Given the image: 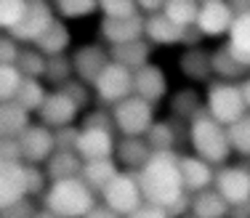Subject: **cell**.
Segmentation results:
<instances>
[{
	"label": "cell",
	"instance_id": "5b68a950",
	"mask_svg": "<svg viewBox=\"0 0 250 218\" xmlns=\"http://www.w3.org/2000/svg\"><path fill=\"white\" fill-rule=\"evenodd\" d=\"M149 101L139 96H130L120 101L117 107H112V120H115V131L120 136L128 139H146V133L152 131V125L157 122V115Z\"/></svg>",
	"mask_w": 250,
	"mask_h": 218
},
{
	"label": "cell",
	"instance_id": "83f0119b",
	"mask_svg": "<svg viewBox=\"0 0 250 218\" xmlns=\"http://www.w3.org/2000/svg\"><path fill=\"white\" fill-rule=\"evenodd\" d=\"M226 48L242 67L250 69V14H240L234 19L229 35H226Z\"/></svg>",
	"mask_w": 250,
	"mask_h": 218
},
{
	"label": "cell",
	"instance_id": "f1b7e54d",
	"mask_svg": "<svg viewBox=\"0 0 250 218\" xmlns=\"http://www.w3.org/2000/svg\"><path fill=\"white\" fill-rule=\"evenodd\" d=\"M83 157L77 152H56L48 162H45V173H48L51 184L56 181H72L83 176Z\"/></svg>",
	"mask_w": 250,
	"mask_h": 218
},
{
	"label": "cell",
	"instance_id": "9c48e42d",
	"mask_svg": "<svg viewBox=\"0 0 250 218\" xmlns=\"http://www.w3.org/2000/svg\"><path fill=\"white\" fill-rule=\"evenodd\" d=\"M83 117L80 107L62 91H51L48 99H45L43 109L35 115V122L45 125L48 131H62V128H69V125H77Z\"/></svg>",
	"mask_w": 250,
	"mask_h": 218
},
{
	"label": "cell",
	"instance_id": "1f68e13d",
	"mask_svg": "<svg viewBox=\"0 0 250 218\" xmlns=\"http://www.w3.org/2000/svg\"><path fill=\"white\" fill-rule=\"evenodd\" d=\"M165 16L181 29L197 27V16H200V3L197 0H165Z\"/></svg>",
	"mask_w": 250,
	"mask_h": 218
},
{
	"label": "cell",
	"instance_id": "f5cc1de1",
	"mask_svg": "<svg viewBox=\"0 0 250 218\" xmlns=\"http://www.w3.org/2000/svg\"><path fill=\"white\" fill-rule=\"evenodd\" d=\"M85 218H123V216H117L115 210H109L104 202H99L96 208H93V210H91V213H88Z\"/></svg>",
	"mask_w": 250,
	"mask_h": 218
},
{
	"label": "cell",
	"instance_id": "cb8c5ba5",
	"mask_svg": "<svg viewBox=\"0 0 250 218\" xmlns=\"http://www.w3.org/2000/svg\"><path fill=\"white\" fill-rule=\"evenodd\" d=\"M184 32H187V29L173 24L165 14L149 16V19H146V27H144V38L149 40L154 48H173V45H181Z\"/></svg>",
	"mask_w": 250,
	"mask_h": 218
},
{
	"label": "cell",
	"instance_id": "277c9868",
	"mask_svg": "<svg viewBox=\"0 0 250 218\" xmlns=\"http://www.w3.org/2000/svg\"><path fill=\"white\" fill-rule=\"evenodd\" d=\"M205 112L213 117L216 122H221L224 128L240 122L248 115V104H245V93L242 85L237 82H224V80H213L205 88Z\"/></svg>",
	"mask_w": 250,
	"mask_h": 218
},
{
	"label": "cell",
	"instance_id": "8d00e7d4",
	"mask_svg": "<svg viewBox=\"0 0 250 218\" xmlns=\"http://www.w3.org/2000/svg\"><path fill=\"white\" fill-rule=\"evenodd\" d=\"M229 131V144H231V152L242 160H250V112L242 117L240 122L226 128Z\"/></svg>",
	"mask_w": 250,
	"mask_h": 218
},
{
	"label": "cell",
	"instance_id": "603a6c76",
	"mask_svg": "<svg viewBox=\"0 0 250 218\" xmlns=\"http://www.w3.org/2000/svg\"><path fill=\"white\" fill-rule=\"evenodd\" d=\"M152 54H154V45L146 38L109 48L112 61L120 64V67H125V69H130V72H139V69H144L146 64H152Z\"/></svg>",
	"mask_w": 250,
	"mask_h": 218
},
{
	"label": "cell",
	"instance_id": "5bb4252c",
	"mask_svg": "<svg viewBox=\"0 0 250 218\" xmlns=\"http://www.w3.org/2000/svg\"><path fill=\"white\" fill-rule=\"evenodd\" d=\"M178 72L192 85H210L213 80V51L200 45V48H184L178 56Z\"/></svg>",
	"mask_w": 250,
	"mask_h": 218
},
{
	"label": "cell",
	"instance_id": "7dc6e473",
	"mask_svg": "<svg viewBox=\"0 0 250 218\" xmlns=\"http://www.w3.org/2000/svg\"><path fill=\"white\" fill-rule=\"evenodd\" d=\"M0 162H24L19 139H0Z\"/></svg>",
	"mask_w": 250,
	"mask_h": 218
},
{
	"label": "cell",
	"instance_id": "d4e9b609",
	"mask_svg": "<svg viewBox=\"0 0 250 218\" xmlns=\"http://www.w3.org/2000/svg\"><path fill=\"white\" fill-rule=\"evenodd\" d=\"M32 117L35 115H29L16 101H3V107H0V139H21L35 125Z\"/></svg>",
	"mask_w": 250,
	"mask_h": 218
},
{
	"label": "cell",
	"instance_id": "ffe728a7",
	"mask_svg": "<svg viewBox=\"0 0 250 218\" xmlns=\"http://www.w3.org/2000/svg\"><path fill=\"white\" fill-rule=\"evenodd\" d=\"M117 152V139L115 131H91V128H80V141H77V155L83 162L93 160H109Z\"/></svg>",
	"mask_w": 250,
	"mask_h": 218
},
{
	"label": "cell",
	"instance_id": "8fae6325",
	"mask_svg": "<svg viewBox=\"0 0 250 218\" xmlns=\"http://www.w3.org/2000/svg\"><path fill=\"white\" fill-rule=\"evenodd\" d=\"M216 189L229 205L250 199V162H229L216 170Z\"/></svg>",
	"mask_w": 250,
	"mask_h": 218
},
{
	"label": "cell",
	"instance_id": "60d3db41",
	"mask_svg": "<svg viewBox=\"0 0 250 218\" xmlns=\"http://www.w3.org/2000/svg\"><path fill=\"white\" fill-rule=\"evenodd\" d=\"M59 91H62V93H67V96L72 99V101L77 104V107H80L83 115H85L88 109H93L91 104L96 101V93H93V88H91V85H85L83 80H77V78H75V80H69L64 88H59Z\"/></svg>",
	"mask_w": 250,
	"mask_h": 218
},
{
	"label": "cell",
	"instance_id": "4316f807",
	"mask_svg": "<svg viewBox=\"0 0 250 218\" xmlns=\"http://www.w3.org/2000/svg\"><path fill=\"white\" fill-rule=\"evenodd\" d=\"M117 173H120V165H117L115 157H109V160L85 162V165H83V176H80V178L85 181V186H88L91 192L101 194L106 186L112 184V181L117 178Z\"/></svg>",
	"mask_w": 250,
	"mask_h": 218
},
{
	"label": "cell",
	"instance_id": "ab89813d",
	"mask_svg": "<svg viewBox=\"0 0 250 218\" xmlns=\"http://www.w3.org/2000/svg\"><path fill=\"white\" fill-rule=\"evenodd\" d=\"M24 80L27 78L19 72V67H0V99L3 101H14L19 96Z\"/></svg>",
	"mask_w": 250,
	"mask_h": 218
},
{
	"label": "cell",
	"instance_id": "d6a6232c",
	"mask_svg": "<svg viewBox=\"0 0 250 218\" xmlns=\"http://www.w3.org/2000/svg\"><path fill=\"white\" fill-rule=\"evenodd\" d=\"M69 80H75L72 54L48 59V69H45V80H43L45 85H51V91H59V88H64Z\"/></svg>",
	"mask_w": 250,
	"mask_h": 218
},
{
	"label": "cell",
	"instance_id": "7bdbcfd3",
	"mask_svg": "<svg viewBox=\"0 0 250 218\" xmlns=\"http://www.w3.org/2000/svg\"><path fill=\"white\" fill-rule=\"evenodd\" d=\"M27 184H29V197H45L51 189V178L43 165H27Z\"/></svg>",
	"mask_w": 250,
	"mask_h": 218
},
{
	"label": "cell",
	"instance_id": "ac0fdd59",
	"mask_svg": "<svg viewBox=\"0 0 250 218\" xmlns=\"http://www.w3.org/2000/svg\"><path fill=\"white\" fill-rule=\"evenodd\" d=\"M178 165H181V181H184V189H187V194H200L205 189H213L216 186V170L210 162L200 160L197 155H181V160H178Z\"/></svg>",
	"mask_w": 250,
	"mask_h": 218
},
{
	"label": "cell",
	"instance_id": "db71d44e",
	"mask_svg": "<svg viewBox=\"0 0 250 218\" xmlns=\"http://www.w3.org/2000/svg\"><path fill=\"white\" fill-rule=\"evenodd\" d=\"M229 218H250V199H245V202H240V205H231Z\"/></svg>",
	"mask_w": 250,
	"mask_h": 218
},
{
	"label": "cell",
	"instance_id": "3957f363",
	"mask_svg": "<svg viewBox=\"0 0 250 218\" xmlns=\"http://www.w3.org/2000/svg\"><path fill=\"white\" fill-rule=\"evenodd\" d=\"M99 205L96 192H91L83 178L56 181L43 197V208L62 218H85Z\"/></svg>",
	"mask_w": 250,
	"mask_h": 218
},
{
	"label": "cell",
	"instance_id": "44dd1931",
	"mask_svg": "<svg viewBox=\"0 0 250 218\" xmlns=\"http://www.w3.org/2000/svg\"><path fill=\"white\" fill-rule=\"evenodd\" d=\"M152 146L146 139H128L120 136L117 139V152H115V160L120 165V170L125 173H136L139 176L141 170L146 168V162L152 160Z\"/></svg>",
	"mask_w": 250,
	"mask_h": 218
},
{
	"label": "cell",
	"instance_id": "6da1fadb",
	"mask_svg": "<svg viewBox=\"0 0 250 218\" xmlns=\"http://www.w3.org/2000/svg\"><path fill=\"white\" fill-rule=\"evenodd\" d=\"M178 160H181V155H176V152H154L152 155L146 168L139 173V184L146 202L170 208L181 194H187Z\"/></svg>",
	"mask_w": 250,
	"mask_h": 218
},
{
	"label": "cell",
	"instance_id": "ee69618b",
	"mask_svg": "<svg viewBox=\"0 0 250 218\" xmlns=\"http://www.w3.org/2000/svg\"><path fill=\"white\" fill-rule=\"evenodd\" d=\"M21 48L24 45L19 40H14L8 32H3V38H0V61H3V67H16V61L21 56Z\"/></svg>",
	"mask_w": 250,
	"mask_h": 218
},
{
	"label": "cell",
	"instance_id": "bcb514c9",
	"mask_svg": "<svg viewBox=\"0 0 250 218\" xmlns=\"http://www.w3.org/2000/svg\"><path fill=\"white\" fill-rule=\"evenodd\" d=\"M56 136V152H77V141H80V125H69L62 131H53Z\"/></svg>",
	"mask_w": 250,
	"mask_h": 218
},
{
	"label": "cell",
	"instance_id": "7a4b0ae2",
	"mask_svg": "<svg viewBox=\"0 0 250 218\" xmlns=\"http://www.w3.org/2000/svg\"><path fill=\"white\" fill-rule=\"evenodd\" d=\"M189 149L192 155H197L200 160L210 162L213 168H224L229 165V157L234 155L229 144V131L216 122L208 112L197 115L192 122H189Z\"/></svg>",
	"mask_w": 250,
	"mask_h": 218
},
{
	"label": "cell",
	"instance_id": "11a10c76",
	"mask_svg": "<svg viewBox=\"0 0 250 218\" xmlns=\"http://www.w3.org/2000/svg\"><path fill=\"white\" fill-rule=\"evenodd\" d=\"M242 93H245V104H248V112H250V75H248V80L242 82Z\"/></svg>",
	"mask_w": 250,
	"mask_h": 218
},
{
	"label": "cell",
	"instance_id": "4dcf8cb0",
	"mask_svg": "<svg viewBox=\"0 0 250 218\" xmlns=\"http://www.w3.org/2000/svg\"><path fill=\"white\" fill-rule=\"evenodd\" d=\"M229 208L231 205L218 194L216 186L192 197V213L197 218H229Z\"/></svg>",
	"mask_w": 250,
	"mask_h": 218
},
{
	"label": "cell",
	"instance_id": "f546056e",
	"mask_svg": "<svg viewBox=\"0 0 250 218\" xmlns=\"http://www.w3.org/2000/svg\"><path fill=\"white\" fill-rule=\"evenodd\" d=\"M69 45H72V29L67 27V21L56 19L53 27L38 40L35 48H38L40 54H45L48 59H53V56H64L69 51Z\"/></svg>",
	"mask_w": 250,
	"mask_h": 218
},
{
	"label": "cell",
	"instance_id": "e575fe53",
	"mask_svg": "<svg viewBox=\"0 0 250 218\" xmlns=\"http://www.w3.org/2000/svg\"><path fill=\"white\" fill-rule=\"evenodd\" d=\"M48 88H45V82L43 80H24V85H21V91H19V96L14 99L19 107H24L29 115H38L40 109H43V104H45V99H48Z\"/></svg>",
	"mask_w": 250,
	"mask_h": 218
},
{
	"label": "cell",
	"instance_id": "e0dca14e",
	"mask_svg": "<svg viewBox=\"0 0 250 218\" xmlns=\"http://www.w3.org/2000/svg\"><path fill=\"white\" fill-rule=\"evenodd\" d=\"M146 141H149L152 152H176V155H181L178 146L189 144V125L181 120H173V117L157 120L152 125V131L146 133Z\"/></svg>",
	"mask_w": 250,
	"mask_h": 218
},
{
	"label": "cell",
	"instance_id": "d590c367",
	"mask_svg": "<svg viewBox=\"0 0 250 218\" xmlns=\"http://www.w3.org/2000/svg\"><path fill=\"white\" fill-rule=\"evenodd\" d=\"M56 16L62 21H77V19H85V16L101 14L96 0H56Z\"/></svg>",
	"mask_w": 250,
	"mask_h": 218
},
{
	"label": "cell",
	"instance_id": "9a60e30c",
	"mask_svg": "<svg viewBox=\"0 0 250 218\" xmlns=\"http://www.w3.org/2000/svg\"><path fill=\"white\" fill-rule=\"evenodd\" d=\"M144 27H146L144 16H136V19H99V40L106 48L133 43V40L144 38Z\"/></svg>",
	"mask_w": 250,
	"mask_h": 218
},
{
	"label": "cell",
	"instance_id": "c3c4849f",
	"mask_svg": "<svg viewBox=\"0 0 250 218\" xmlns=\"http://www.w3.org/2000/svg\"><path fill=\"white\" fill-rule=\"evenodd\" d=\"M128 218H170L168 216V210L165 208H160V205H154V202H144L139 210H133Z\"/></svg>",
	"mask_w": 250,
	"mask_h": 218
},
{
	"label": "cell",
	"instance_id": "f35d334b",
	"mask_svg": "<svg viewBox=\"0 0 250 218\" xmlns=\"http://www.w3.org/2000/svg\"><path fill=\"white\" fill-rule=\"evenodd\" d=\"M101 19H136L141 16L139 0H101Z\"/></svg>",
	"mask_w": 250,
	"mask_h": 218
},
{
	"label": "cell",
	"instance_id": "b9f144b4",
	"mask_svg": "<svg viewBox=\"0 0 250 218\" xmlns=\"http://www.w3.org/2000/svg\"><path fill=\"white\" fill-rule=\"evenodd\" d=\"M80 128H91V131H115V120H112V109L106 107H93L77 122Z\"/></svg>",
	"mask_w": 250,
	"mask_h": 218
},
{
	"label": "cell",
	"instance_id": "8992f818",
	"mask_svg": "<svg viewBox=\"0 0 250 218\" xmlns=\"http://www.w3.org/2000/svg\"><path fill=\"white\" fill-rule=\"evenodd\" d=\"M93 93H96V104L99 107H117L125 99L136 96V78L130 69L120 67V64L112 61L109 67L101 72V78L93 82Z\"/></svg>",
	"mask_w": 250,
	"mask_h": 218
},
{
	"label": "cell",
	"instance_id": "9f6ffc18",
	"mask_svg": "<svg viewBox=\"0 0 250 218\" xmlns=\"http://www.w3.org/2000/svg\"><path fill=\"white\" fill-rule=\"evenodd\" d=\"M38 218H62V216H56V213H51V210L40 208V213H38Z\"/></svg>",
	"mask_w": 250,
	"mask_h": 218
},
{
	"label": "cell",
	"instance_id": "30bf717a",
	"mask_svg": "<svg viewBox=\"0 0 250 218\" xmlns=\"http://www.w3.org/2000/svg\"><path fill=\"white\" fill-rule=\"evenodd\" d=\"M72 64H75V78L93 88V82L101 78V72L112 64V56H109V48L101 40H96V43H85L80 48H75Z\"/></svg>",
	"mask_w": 250,
	"mask_h": 218
},
{
	"label": "cell",
	"instance_id": "f6af8a7d",
	"mask_svg": "<svg viewBox=\"0 0 250 218\" xmlns=\"http://www.w3.org/2000/svg\"><path fill=\"white\" fill-rule=\"evenodd\" d=\"M38 213H40V208L32 202V197L0 208V218H38Z\"/></svg>",
	"mask_w": 250,
	"mask_h": 218
},
{
	"label": "cell",
	"instance_id": "52a82bcc",
	"mask_svg": "<svg viewBox=\"0 0 250 218\" xmlns=\"http://www.w3.org/2000/svg\"><path fill=\"white\" fill-rule=\"evenodd\" d=\"M101 202H104L109 210H115L117 216L128 218L133 210H139L141 205L146 202L144 192H141V184H139V176L120 170L117 178L112 181L104 192H101Z\"/></svg>",
	"mask_w": 250,
	"mask_h": 218
},
{
	"label": "cell",
	"instance_id": "681fc988",
	"mask_svg": "<svg viewBox=\"0 0 250 218\" xmlns=\"http://www.w3.org/2000/svg\"><path fill=\"white\" fill-rule=\"evenodd\" d=\"M168 210V216L170 218H184V216H189L192 213V194H181V197L176 199L170 208H165Z\"/></svg>",
	"mask_w": 250,
	"mask_h": 218
},
{
	"label": "cell",
	"instance_id": "4fadbf2b",
	"mask_svg": "<svg viewBox=\"0 0 250 218\" xmlns=\"http://www.w3.org/2000/svg\"><path fill=\"white\" fill-rule=\"evenodd\" d=\"M21 144V157H24V165H43L56 155V136L53 131H48L45 125L35 122L32 128L19 139Z\"/></svg>",
	"mask_w": 250,
	"mask_h": 218
},
{
	"label": "cell",
	"instance_id": "f907efd6",
	"mask_svg": "<svg viewBox=\"0 0 250 218\" xmlns=\"http://www.w3.org/2000/svg\"><path fill=\"white\" fill-rule=\"evenodd\" d=\"M139 8H141V16L149 19V16H157L165 11V0H139Z\"/></svg>",
	"mask_w": 250,
	"mask_h": 218
},
{
	"label": "cell",
	"instance_id": "7402d4cb",
	"mask_svg": "<svg viewBox=\"0 0 250 218\" xmlns=\"http://www.w3.org/2000/svg\"><path fill=\"white\" fill-rule=\"evenodd\" d=\"M168 112H170L173 120H181L189 125L194 117L205 112V93H200L194 85L178 88V91H173L168 99Z\"/></svg>",
	"mask_w": 250,
	"mask_h": 218
},
{
	"label": "cell",
	"instance_id": "6f0895ef",
	"mask_svg": "<svg viewBox=\"0 0 250 218\" xmlns=\"http://www.w3.org/2000/svg\"><path fill=\"white\" fill-rule=\"evenodd\" d=\"M184 218H197V216H194V213H189V216H184Z\"/></svg>",
	"mask_w": 250,
	"mask_h": 218
},
{
	"label": "cell",
	"instance_id": "2e32d148",
	"mask_svg": "<svg viewBox=\"0 0 250 218\" xmlns=\"http://www.w3.org/2000/svg\"><path fill=\"white\" fill-rule=\"evenodd\" d=\"M136 78V96L144 99V101H149L152 107H157L160 101H165V99H170V85H168V75H165V69L160 67V64H146L144 69H139V72H133Z\"/></svg>",
	"mask_w": 250,
	"mask_h": 218
},
{
	"label": "cell",
	"instance_id": "d6986e66",
	"mask_svg": "<svg viewBox=\"0 0 250 218\" xmlns=\"http://www.w3.org/2000/svg\"><path fill=\"white\" fill-rule=\"evenodd\" d=\"M29 197L27 165L24 162H0V208L21 202Z\"/></svg>",
	"mask_w": 250,
	"mask_h": 218
},
{
	"label": "cell",
	"instance_id": "7c38bea8",
	"mask_svg": "<svg viewBox=\"0 0 250 218\" xmlns=\"http://www.w3.org/2000/svg\"><path fill=\"white\" fill-rule=\"evenodd\" d=\"M234 11L229 0H202L200 3V16H197V29L205 38H226L231 24H234Z\"/></svg>",
	"mask_w": 250,
	"mask_h": 218
},
{
	"label": "cell",
	"instance_id": "484cf974",
	"mask_svg": "<svg viewBox=\"0 0 250 218\" xmlns=\"http://www.w3.org/2000/svg\"><path fill=\"white\" fill-rule=\"evenodd\" d=\"M248 75H250V69H245L234 56H231V51L226 48V43H221V45L213 48V78H216V80L242 85V82L248 80Z\"/></svg>",
	"mask_w": 250,
	"mask_h": 218
},
{
	"label": "cell",
	"instance_id": "74e56055",
	"mask_svg": "<svg viewBox=\"0 0 250 218\" xmlns=\"http://www.w3.org/2000/svg\"><path fill=\"white\" fill-rule=\"evenodd\" d=\"M27 8L29 0H3L0 3V27H3V32H14L24 21Z\"/></svg>",
	"mask_w": 250,
	"mask_h": 218
},
{
	"label": "cell",
	"instance_id": "816d5d0a",
	"mask_svg": "<svg viewBox=\"0 0 250 218\" xmlns=\"http://www.w3.org/2000/svg\"><path fill=\"white\" fill-rule=\"evenodd\" d=\"M202 40H205V35H202L197 27H189L187 32H184V43L181 45H184V48H200Z\"/></svg>",
	"mask_w": 250,
	"mask_h": 218
},
{
	"label": "cell",
	"instance_id": "ba28073f",
	"mask_svg": "<svg viewBox=\"0 0 250 218\" xmlns=\"http://www.w3.org/2000/svg\"><path fill=\"white\" fill-rule=\"evenodd\" d=\"M56 19L59 16H56V5L53 3H45V0H29L24 21L8 35L14 40H19L21 45H38V40L53 27Z\"/></svg>",
	"mask_w": 250,
	"mask_h": 218
},
{
	"label": "cell",
	"instance_id": "836d02e7",
	"mask_svg": "<svg viewBox=\"0 0 250 218\" xmlns=\"http://www.w3.org/2000/svg\"><path fill=\"white\" fill-rule=\"evenodd\" d=\"M19 72L24 75L27 80H45V69H48V56L40 54L35 45H24L21 48V56L16 61Z\"/></svg>",
	"mask_w": 250,
	"mask_h": 218
}]
</instances>
